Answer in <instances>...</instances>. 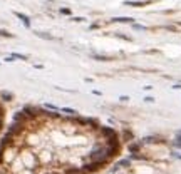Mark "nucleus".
Returning <instances> with one entry per match:
<instances>
[{"mask_svg":"<svg viewBox=\"0 0 181 174\" xmlns=\"http://www.w3.org/2000/svg\"><path fill=\"white\" fill-rule=\"evenodd\" d=\"M106 163H108V161H90V163L84 164L82 167H84L86 172H96V171H99L101 167H104Z\"/></svg>","mask_w":181,"mask_h":174,"instance_id":"1","label":"nucleus"},{"mask_svg":"<svg viewBox=\"0 0 181 174\" xmlns=\"http://www.w3.org/2000/svg\"><path fill=\"white\" fill-rule=\"evenodd\" d=\"M109 157L106 154V149L104 147H99V149H94L90 152V161H108Z\"/></svg>","mask_w":181,"mask_h":174,"instance_id":"2","label":"nucleus"},{"mask_svg":"<svg viewBox=\"0 0 181 174\" xmlns=\"http://www.w3.org/2000/svg\"><path fill=\"white\" fill-rule=\"evenodd\" d=\"M24 131V122L22 121H15L14 124L10 126V129H9V132H12V134H19V132H22Z\"/></svg>","mask_w":181,"mask_h":174,"instance_id":"3","label":"nucleus"},{"mask_svg":"<svg viewBox=\"0 0 181 174\" xmlns=\"http://www.w3.org/2000/svg\"><path fill=\"white\" fill-rule=\"evenodd\" d=\"M0 144H2L3 147L12 146V144H14V134H12V132H7V134L2 137V141H0Z\"/></svg>","mask_w":181,"mask_h":174,"instance_id":"4","label":"nucleus"},{"mask_svg":"<svg viewBox=\"0 0 181 174\" xmlns=\"http://www.w3.org/2000/svg\"><path fill=\"white\" fill-rule=\"evenodd\" d=\"M14 14H15V17H17V19L22 20V24H24V25H25L27 28L30 27V19H29L25 14H20V12H14Z\"/></svg>","mask_w":181,"mask_h":174,"instance_id":"5","label":"nucleus"},{"mask_svg":"<svg viewBox=\"0 0 181 174\" xmlns=\"http://www.w3.org/2000/svg\"><path fill=\"white\" fill-rule=\"evenodd\" d=\"M111 22H117V24H133L134 19H133V17H114V19H111Z\"/></svg>","mask_w":181,"mask_h":174,"instance_id":"6","label":"nucleus"},{"mask_svg":"<svg viewBox=\"0 0 181 174\" xmlns=\"http://www.w3.org/2000/svg\"><path fill=\"white\" fill-rule=\"evenodd\" d=\"M106 154H108V157H114L119 154V146H108V149H106Z\"/></svg>","mask_w":181,"mask_h":174,"instance_id":"7","label":"nucleus"},{"mask_svg":"<svg viewBox=\"0 0 181 174\" xmlns=\"http://www.w3.org/2000/svg\"><path fill=\"white\" fill-rule=\"evenodd\" d=\"M65 174H87V172L84 171V167H69Z\"/></svg>","mask_w":181,"mask_h":174,"instance_id":"8","label":"nucleus"},{"mask_svg":"<svg viewBox=\"0 0 181 174\" xmlns=\"http://www.w3.org/2000/svg\"><path fill=\"white\" fill-rule=\"evenodd\" d=\"M148 2H134V0H127L124 2V5H129V7H144Z\"/></svg>","mask_w":181,"mask_h":174,"instance_id":"9","label":"nucleus"},{"mask_svg":"<svg viewBox=\"0 0 181 174\" xmlns=\"http://www.w3.org/2000/svg\"><path fill=\"white\" fill-rule=\"evenodd\" d=\"M101 132H102V136H106V137H111V136L116 134L114 129H111V127H101Z\"/></svg>","mask_w":181,"mask_h":174,"instance_id":"10","label":"nucleus"},{"mask_svg":"<svg viewBox=\"0 0 181 174\" xmlns=\"http://www.w3.org/2000/svg\"><path fill=\"white\" fill-rule=\"evenodd\" d=\"M108 146H119V141H117V134L108 137Z\"/></svg>","mask_w":181,"mask_h":174,"instance_id":"11","label":"nucleus"},{"mask_svg":"<svg viewBox=\"0 0 181 174\" xmlns=\"http://www.w3.org/2000/svg\"><path fill=\"white\" fill-rule=\"evenodd\" d=\"M0 96H2V99H3V101H12V99H14V96H12L10 92H2V94H0Z\"/></svg>","mask_w":181,"mask_h":174,"instance_id":"12","label":"nucleus"},{"mask_svg":"<svg viewBox=\"0 0 181 174\" xmlns=\"http://www.w3.org/2000/svg\"><path fill=\"white\" fill-rule=\"evenodd\" d=\"M62 112H65V114H71V115H76V114H77V111L71 109V107H62Z\"/></svg>","mask_w":181,"mask_h":174,"instance_id":"13","label":"nucleus"},{"mask_svg":"<svg viewBox=\"0 0 181 174\" xmlns=\"http://www.w3.org/2000/svg\"><path fill=\"white\" fill-rule=\"evenodd\" d=\"M122 166H129V159H122V161H119V163L116 164V167H122Z\"/></svg>","mask_w":181,"mask_h":174,"instance_id":"14","label":"nucleus"},{"mask_svg":"<svg viewBox=\"0 0 181 174\" xmlns=\"http://www.w3.org/2000/svg\"><path fill=\"white\" fill-rule=\"evenodd\" d=\"M129 151L133 152V154H134V152H138V151H139V144H131V146H129Z\"/></svg>","mask_w":181,"mask_h":174,"instance_id":"15","label":"nucleus"},{"mask_svg":"<svg viewBox=\"0 0 181 174\" xmlns=\"http://www.w3.org/2000/svg\"><path fill=\"white\" fill-rule=\"evenodd\" d=\"M14 59H20V60H27V55H22V54H12Z\"/></svg>","mask_w":181,"mask_h":174,"instance_id":"16","label":"nucleus"},{"mask_svg":"<svg viewBox=\"0 0 181 174\" xmlns=\"http://www.w3.org/2000/svg\"><path fill=\"white\" fill-rule=\"evenodd\" d=\"M0 37H14V35H12L10 32L3 30V28H0Z\"/></svg>","mask_w":181,"mask_h":174,"instance_id":"17","label":"nucleus"},{"mask_svg":"<svg viewBox=\"0 0 181 174\" xmlns=\"http://www.w3.org/2000/svg\"><path fill=\"white\" fill-rule=\"evenodd\" d=\"M3 149H5V147H3L2 144H0V163L3 161Z\"/></svg>","mask_w":181,"mask_h":174,"instance_id":"18","label":"nucleus"},{"mask_svg":"<svg viewBox=\"0 0 181 174\" xmlns=\"http://www.w3.org/2000/svg\"><path fill=\"white\" fill-rule=\"evenodd\" d=\"M174 146L176 147H181V136H178V139L174 141Z\"/></svg>","mask_w":181,"mask_h":174,"instance_id":"19","label":"nucleus"},{"mask_svg":"<svg viewBox=\"0 0 181 174\" xmlns=\"http://www.w3.org/2000/svg\"><path fill=\"white\" fill-rule=\"evenodd\" d=\"M94 59H97V60H109V57H102V55H94Z\"/></svg>","mask_w":181,"mask_h":174,"instance_id":"20","label":"nucleus"},{"mask_svg":"<svg viewBox=\"0 0 181 174\" xmlns=\"http://www.w3.org/2000/svg\"><path fill=\"white\" fill-rule=\"evenodd\" d=\"M60 14H64V15H71V10H69V9H60Z\"/></svg>","mask_w":181,"mask_h":174,"instance_id":"21","label":"nucleus"},{"mask_svg":"<svg viewBox=\"0 0 181 174\" xmlns=\"http://www.w3.org/2000/svg\"><path fill=\"white\" fill-rule=\"evenodd\" d=\"M71 20H72V22H82L84 19H82V17H72Z\"/></svg>","mask_w":181,"mask_h":174,"instance_id":"22","label":"nucleus"},{"mask_svg":"<svg viewBox=\"0 0 181 174\" xmlns=\"http://www.w3.org/2000/svg\"><path fill=\"white\" fill-rule=\"evenodd\" d=\"M144 142H156V137H146Z\"/></svg>","mask_w":181,"mask_h":174,"instance_id":"23","label":"nucleus"},{"mask_svg":"<svg viewBox=\"0 0 181 174\" xmlns=\"http://www.w3.org/2000/svg\"><path fill=\"white\" fill-rule=\"evenodd\" d=\"M134 28H138V30H146V27H143V25H136V24H134Z\"/></svg>","mask_w":181,"mask_h":174,"instance_id":"24","label":"nucleus"},{"mask_svg":"<svg viewBox=\"0 0 181 174\" xmlns=\"http://www.w3.org/2000/svg\"><path fill=\"white\" fill-rule=\"evenodd\" d=\"M119 101H122V102H127V101H129V97H126V96H122L121 99H119Z\"/></svg>","mask_w":181,"mask_h":174,"instance_id":"25","label":"nucleus"},{"mask_svg":"<svg viewBox=\"0 0 181 174\" xmlns=\"http://www.w3.org/2000/svg\"><path fill=\"white\" fill-rule=\"evenodd\" d=\"M144 101H146V102H154V99H153V97H146Z\"/></svg>","mask_w":181,"mask_h":174,"instance_id":"26","label":"nucleus"},{"mask_svg":"<svg viewBox=\"0 0 181 174\" xmlns=\"http://www.w3.org/2000/svg\"><path fill=\"white\" fill-rule=\"evenodd\" d=\"M2 127H3V121L0 119V131H2Z\"/></svg>","mask_w":181,"mask_h":174,"instance_id":"27","label":"nucleus"},{"mask_svg":"<svg viewBox=\"0 0 181 174\" xmlns=\"http://www.w3.org/2000/svg\"><path fill=\"white\" fill-rule=\"evenodd\" d=\"M178 136H181V131H179V132H178Z\"/></svg>","mask_w":181,"mask_h":174,"instance_id":"28","label":"nucleus"},{"mask_svg":"<svg viewBox=\"0 0 181 174\" xmlns=\"http://www.w3.org/2000/svg\"><path fill=\"white\" fill-rule=\"evenodd\" d=\"M51 2H52V0H51Z\"/></svg>","mask_w":181,"mask_h":174,"instance_id":"29","label":"nucleus"}]
</instances>
